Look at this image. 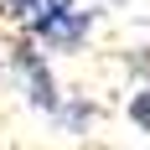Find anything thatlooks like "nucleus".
<instances>
[{
	"mask_svg": "<svg viewBox=\"0 0 150 150\" xmlns=\"http://www.w3.org/2000/svg\"><path fill=\"white\" fill-rule=\"evenodd\" d=\"M93 26H98V11H93V5H78V0H42V5L31 11V21L21 26V36H31L47 57H52V52H57V57H73V52L88 47Z\"/></svg>",
	"mask_w": 150,
	"mask_h": 150,
	"instance_id": "obj_1",
	"label": "nucleus"
},
{
	"mask_svg": "<svg viewBox=\"0 0 150 150\" xmlns=\"http://www.w3.org/2000/svg\"><path fill=\"white\" fill-rule=\"evenodd\" d=\"M0 62H5V73L16 78V88H21V98H26L36 114H57L62 109V83H57V73H52V57H47L42 47L31 42V36H21V31H11L5 36V47H0Z\"/></svg>",
	"mask_w": 150,
	"mask_h": 150,
	"instance_id": "obj_2",
	"label": "nucleus"
},
{
	"mask_svg": "<svg viewBox=\"0 0 150 150\" xmlns=\"http://www.w3.org/2000/svg\"><path fill=\"white\" fill-rule=\"evenodd\" d=\"M93 119H98V109H93L83 93H67V98H62V109L52 114V124H57L62 135H88Z\"/></svg>",
	"mask_w": 150,
	"mask_h": 150,
	"instance_id": "obj_3",
	"label": "nucleus"
},
{
	"mask_svg": "<svg viewBox=\"0 0 150 150\" xmlns=\"http://www.w3.org/2000/svg\"><path fill=\"white\" fill-rule=\"evenodd\" d=\"M124 114H129V124H135V129H145V135H150V83H140V88L129 93Z\"/></svg>",
	"mask_w": 150,
	"mask_h": 150,
	"instance_id": "obj_4",
	"label": "nucleus"
},
{
	"mask_svg": "<svg viewBox=\"0 0 150 150\" xmlns=\"http://www.w3.org/2000/svg\"><path fill=\"white\" fill-rule=\"evenodd\" d=\"M124 67H129V78L150 83V42H145V47H135V52H124Z\"/></svg>",
	"mask_w": 150,
	"mask_h": 150,
	"instance_id": "obj_5",
	"label": "nucleus"
}]
</instances>
